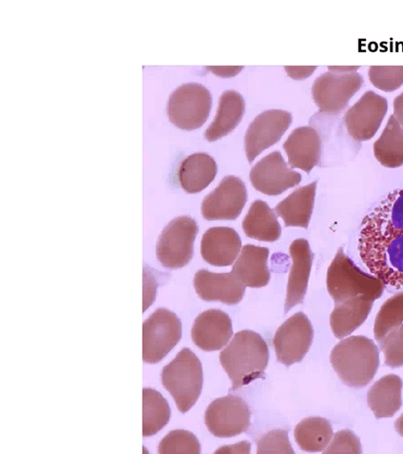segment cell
Masks as SVG:
<instances>
[{"mask_svg": "<svg viewBox=\"0 0 403 454\" xmlns=\"http://www.w3.org/2000/svg\"><path fill=\"white\" fill-rule=\"evenodd\" d=\"M292 123L291 113L268 110L259 114L244 137L246 158L252 163L260 153L277 144Z\"/></svg>", "mask_w": 403, "mask_h": 454, "instance_id": "obj_12", "label": "cell"}, {"mask_svg": "<svg viewBox=\"0 0 403 454\" xmlns=\"http://www.w3.org/2000/svg\"><path fill=\"white\" fill-rule=\"evenodd\" d=\"M198 233V226L189 216L177 217L163 230L156 256L167 269H179L187 266L193 255V244Z\"/></svg>", "mask_w": 403, "mask_h": 454, "instance_id": "obj_8", "label": "cell"}, {"mask_svg": "<svg viewBox=\"0 0 403 454\" xmlns=\"http://www.w3.org/2000/svg\"><path fill=\"white\" fill-rule=\"evenodd\" d=\"M401 391L402 381L395 374L386 375L373 385L368 402L376 419L394 417L401 407Z\"/></svg>", "mask_w": 403, "mask_h": 454, "instance_id": "obj_26", "label": "cell"}, {"mask_svg": "<svg viewBox=\"0 0 403 454\" xmlns=\"http://www.w3.org/2000/svg\"><path fill=\"white\" fill-rule=\"evenodd\" d=\"M330 361L345 385L360 388L371 382L379 369V348L368 337L351 336L335 346Z\"/></svg>", "mask_w": 403, "mask_h": 454, "instance_id": "obj_3", "label": "cell"}, {"mask_svg": "<svg viewBox=\"0 0 403 454\" xmlns=\"http://www.w3.org/2000/svg\"><path fill=\"white\" fill-rule=\"evenodd\" d=\"M323 453H361L360 439L351 431H341L335 434L330 445L324 450Z\"/></svg>", "mask_w": 403, "mask_h": 454, "instance_id": "obj_37", "label": "cell"}, {"mask_svg": "<svg viewBox=\"0 0 403 454\" xmlns=\"http://www.w3.org/2000/svg\"><path fill=\"white\" fill-rule=\"evenodd\" d=\"M283 149L292 168L310 173L321 159V138L314 128L300 127L284 142Z\"/></svg>", "mask_w": 403, "mask_h": 454, "instance_id": "obj_20", "label": "cell"}, {"mask_svg": "<svg viewBox=\"0 0 403 454\" xmlns=\"http://www.w3.org/2000/svg\"><path fill=\"white\" fill-rule=\"evenodd\" d=\"M387 110L386 98L369 90L345 116L348 134L357 141L371 139L378 132Z\"/></svg>", "mask_w": 403, "mask_h": 454, "instance_id": "obj_14", "label": "cell"}, {"mask_svg": "<svg viewBox=\"0 0 403 454\" xmlns=\"http://www.w3.org/2000/svg\"><path fill=\"white\" fill-rule=\"evenodd\" d=\"M233 334L229 317L220 309L204 311L195 319L191 330L192 341L205 352L219 351Z\"/></svg>", "mask_w": 403, "mask_h": 454, "instance_id": "obj_17", "label": "cell"}, {"mask_svg": "<svg viewBox=\"0 0 403 454\" xmlns=\"http://www.w3.org/2000/svg\"><path fill=\"white\" fill-rule=\"evenodd\" d=\"M268 255L267 248L245 245L238 261L233 266L232 272L246 287H265L270 280Z\"/></svg>", "mask_w": 403, "mask_h": 454, "instance_id": "obj_21", "label": "cell"}, {"mask_svg": "<svg viewBox=\"0 0 403 454\" xmlns=\"http://www.w3.org/2000/svg\"><path fill=\"white\" fill-rule=\"evenodd\" d=\"M403 323V293L398 294L380 309L376 317L374 334L376 341L381 342L384 337Z\"/></svg>", "mask_w": 403, "mask_h": 454, "instance_id": "obj_32", "label": "cell"}, {"mask_svg": "<svg viewBox=\"0 0 403 454\" xmlns=\"http://www.w3.org/2000/svg\"><path fill=\"white\" fill-rule=\"evenodd\" d=\"M242 249V241L236 230L214 227L207 230L201 243L204 261L217 267L230 266L236 261Z\"/></svg>", "mask_w": 403, "mask_h": 454, "instance_id": "obj_18", "label": "cell"}, {"mask_svg": "<svg viewBox=\"0 0 403 454\" xmlns=\"http://www.w3.org/2000/svg\"><path fill=\"white\" fill-rule=\"evenodd\" d=\"M287 68V71L289 74H291L294 79L295 75L298 73H303L306 77L309 76L311 73H314L316 69V67H285Z\"/></svg>", "mask_w": 403, "mask_h": 454, "instance_id": "obj_39", "label": "cell"}, {"mask_svg": "<svg viewBox=\"0 0 403 454\" xmlns=\"http://www.w3.org/2000/svg\"><path fill=\"white\" fill-rule=\"evenodd\" d=\"M171 409L158 391L146 387L143 390V436L149 437L160 432L170 421Z\"/></svg>", "mask_w": 403, "mask_h": 454, "instance_id": "obj_31", "label": "cell"}, {"mask_svg": "<svg viewBox=\"0 0 403 454\" xmlns=\"http://www.w3.org/2000/svg\"><path fill=\"white\" fill-rule=\"evenodd\" d=\"M302 176L290 168L279 152L259 161L251 171L253 187L267 196H279L301 183Z\"/></svg>", "mask_w": 403, "mask_h": 454, "instance_id": "obj_15", "label": "cell"}, {"mask_svg": "<svg viewBox=\"0 0 403 454\" xmlns=\"http://www.w3.org/2000/svg\"><path fill=\"white\" fill-rule=\"evenodd\" d=\"M162 454H198L201 446L197 436L183 430L173 431L168 434L159 445Z\"/></svg>", "mask_w": 403, "mask_h": 454, "instance_id": "obj_33", "label": "cell"}, {"mask_svg": "<svg viewBox=\"0 0 403 454\" xmlns=\"http://www.w3.org/2000/svg\"><path fill=\"white\" fill-rule=\"evenodd\" d=\"M362 223L389 231L403 232V189L389 193Z\"/></svg>", "mask_w": 403, "mask_h": 454, "instance_id": "obj_30", "label": "cell"}, {"mask_svg": "<svg viewBox=\"0 0 403 454\" xmlns=\"http://www.w3.org/2000/svg\"><path fill=\"white\" fill-rule=\"evenodd\" d=\"M374 154L386 168H399L403 165V128L395 115L390 119L381 137L375 142Z\"/></svg>", "mask_w": 403, "mask_h": 454, "instance_id": "obj_28", "label": "cell"}, {"mask_svg": "<svg viewBox=\"0 0 403 454\" xmlns=\"http://www.w3.org/2000/svg\"><path fill=\"white\" fill-rule=\"evenodd\" d=\"M314 331L307 317L298 313L285 321L275 337L277 359L290 367L301 362L314 341Z\"/></svg>", "mask_w": 403, "mask_h": 454, "instance_id": "obj_11", "label": "cell"}, {"mask_svg": "<svg viewBox=\"0 0 403 454\" xmlns=\"http://www.w3.org/2000/svg\"><path fill=\"white\" fill-rule=\"evenodd\" d=\"M193 285L201 300L220 301L228 305L240 303L245 293L244 285L233 272L214 274L200 270L194 277Z\"/></svg>", "mask_w": 403, "mask_h": 454, "instance_id": "obj_16", "label": "cell"}, {"mask_svg": "<svg viewBox=\"0 0 403 454\" xmlns=\"http://www.w3.org/2000/svg\"><path fill=\"white\" fill-rule=\"evenodd\" d=\"M290 254L293 264L289 278L284 313L303 303L307 291L312 262H314V254L306 239L295 240L291 246Z\"/></svg>", "mask_w": 403, "mask_h": 454, "instance_id": "obj_19", "label": "cell"}, {"mask_svg": "<svg viewBox=\"0 0 403 454\" xmlns=\"http://www.w3.org/2000/svg\"><path fill=\"white\" fill-rule=\"evenodd\" d=\"M374 301L367 295H360L336 304L330 317V326L337 339L342 340L360 327L368 319Z\"/></svg>", "mask_w": 403, "mask_h": 454, "instance_id": "obj_22", "label": "cell"}, {"mask_svg": "<svg viewBox=\"0 0 403 454\" xmlns=\"http://www.w3.org/2000/svg\"><path fill=\"white\" fill-rule=\"evenodd\" d=\"M395 427L399 435L403 436V414H401L400 418L397 420Z\"/></svg>", "mask_w": 403, "mask_h": 454, "instance_id": "obj_40", "label": "cell"}, {"mask_svg": "<svg viewBox=\"0 0 403 454\" xmlns=\"http://www.w3.org/2000/svg\"><path fill=\"white\" fill-rule=\"evenodd\" d=\"M207 429L216 437H233L249 429L251 411L239 396L218 398L207 408L205 415Z\"/></svg>", "mask_w": 403, "mask_h": 454, "instance_id": "obj_10", "label": "cell"}, {"mask_svg": "<svg viewBox=\"0 0 403 454\" xmlns=\"http://www.w3.org/2000/svg\"><path fill=\"white\" fill-rule=\"evenodd\" d=\"M248 201V192L236 176H226L222 183L207 196L201 207L206 220H236Z\"/></svg>", "mask_w": 403, "mask_h": 454, "instance_id": "obj_13", "label": "cell"}, {"mask_svg": "<svg viewBox=\"0 0 403 454\" xmlns=\"http://www.w3.org/2000/svg\"><path fill=\"white\" fill-rule=\"evenodd\" d=\"M359 252L374 277L390 287L403 288V232L362 223Z\"/></svg>", "mask_w": 403, "mask_h": 454, "instance_id": "obj_1", "label": "cell"}, {"mask_svg": "<svg viewBox=\"0 0 403 454\" xmlns=\"http://www.w3.org/2000/svg\"><path fill=\"white\" fill-rule=\"evenodd\" d=\"M317 190V181L309 185L295 190L276 207L277 215L283 219L287 227H302L309 225L314 212Z\"/></svg>", "mask_w": 403, "mask_h": 454, "instance_id": "obj_23", "label": "cell"}, {"mask_svg": "<svg viewBox=\"0 0 403 454\" xmlns=\"http://www.w3.org/2000/svg\"><path fill=\"white\" fill-rule=\"evenodd\" d=\"M394 115L403 128V93L394 100Z\"/></svg>", "mask_w": 403, "mask_h": 454, "instance_id": "obj_38", "label": "cell"}, {"mask_svg": "<svg viewBox=\"0 0 403 454\" xmlns=\"http://www.w3.org/2000/svg\"><path fill=\"white\" fill-rule=\"evenodd\" d=\"M212 106L209 90L198 83H187L177 88L168 99V119L176 127L192 131L209 119Z\"/></svg>", "mask_w": 403, "mask_h": 454, "instance_id": "obj_7", "label": "cell"}, {"mask_svg": "<svg viewBox=\"0 0 403 454\" xmlns=\"http://www.w3.org/2000/svg\"><path fill=\"white\" fill-rule=\"evenodd\" d=\"M385 364L390 368L403 366V323L390 332L380 342Z\"/></svg>", "mask_w": 403, "mask_h": 454, "instance_id": "obj_35", "label": "cell"}, {"mask_svg": "<svg viewBox=\"0 0 403 454\" xmlns=\"http://www.w3.org/2000/svg\"><path fill=\"white\" fill-rule=\"evenodd\" d=\"M162 383L175 400L182 413L190 411L198 400L203 387V368L190 349L184 348L162 372Z\"/></svg>", "mask_w": 403, "mask_h": 454, "instance_id": "obj_5", "label": "cell"}, {"mask_svg": "<svg viewBox=\"0 0 403 454\" xmlns=\"http://www.w3.org/2000/svg\"><path fill=\"white\" fill-rule=\"evenodd\" d=\"M217 175L213 158L206 153H194L182 162L178 179L182 188L189 193H198L213 183Z\"/></svg>", "mask_w": 403, "mask_h": 454, "instance_id": "obj_24", "label": "cell"}, {"mask_svg": "<svg viewBox=\"0 0 403 454\" xmlns=\"http://www.w3.org/2000/svg\"><path fill=\"white\" fill-rule=\"evenodd\" d=\"M244 110V98L236 90H226L220 98L215 120L205 134L206 140L213 142L230 134L241 122Z\"/></svg>", "mask_w": 403, "mask_h": 454, "instance_id": "obj_25", "label": "cell"}, {"mask_svg": "<svg viewBox=\"0 0 403 454\" xmlns=\"http://www.w3.org/2000/svg\"><path fill=\"white\" fill-rule=\"evenodd\" d=\"M269 358L268 347L262 336L242 331L234 335L230 344L220 355L221 365L232 382V391H238L263 378Z\"/></svg>", "mask_w": 403, "mask_h": 454, "instance_id": "obj_2", "label": "cell"}, {"mask_svg": "<svg viewBox=\"0 0 403 454\" xmlns=\"http://www.w3.org/2000/svg\"><path fill=\"white\" fill-rule=\"evenodd\" d=\"M359 67H329L312 87V95L322 113H339L363 84L362 76L354 72Z\"/></svg>", "mask_w": 403, "mask_h": 454, "instance_id": "obj_6", "label": "cell"}, {"mask_svg": "<svg viewBox=\"0 0 403 454\" xmlns=\"http://www.w3.org/2000/svg\"><path fill=\"white\" fill-rule=\"evenodd\" d=\"M327 285L336 304L360 295L376 301L384 290L383 281L362 271L342 249L337 253L329 269Z\"/></svg>", "mask_w": 403, "mask_h": 454, "instance_id": "obj_4", "label": "cell"}, {"mask_svg": "<svg viewBox=\"0 0 403 454\" xmlns=\"http://www.w3.org/2000/svg\"><path fill=\"white\" fill-rule=\"evenodd\" d=\"M182 337L180 319L166 309H159L143 325V360L156 364L166 357Z\"/></svg>", "mask_w": 403, "mask_h": 454, "instance_id": "obj_9", "label": "cell"}, {"mask_svg": "<svg viewBox=\"0 0 403 454\" xmlns=\"http://www.w3.org/2000/svg\"><path fill=\"white\" fill-rule=\"evenodd\" d=\"M243 230L246 237L266 242L277 241L282 235L277 215L262 200L252 203L244 219Z\"/></svg>", "mask_w": 403, "mask_h": 454, "instance_id": "obj_27", "label": "cell"}, {"mask_svg": "<svg viewBox=\"0 0 403 454\" xmlns=\"http://www.w3.org/2000/svg\"><path fill=\"white\" fill-rule=\"evenodd\" d=\"M294 436L303 450L319 452L326 450L331 442L333 429L327 419L310 418L298 424Z\"/></svg>", "mask_w": 403, "mask_h": 454, "instance_id": "obj_29", "label": "cell"}, {"mask_svg": "<svg viewBox=\"0 0 403 454\" xmlns=\"http://www.w3.org/2000/svg\"><path fill=\"white\" fill-rule=\"evenodd\" d=\"M257 452L260 454L285 453L293 454L287 431L275 430L265 434L258 442Z\"/></svg>", "mask_w": 403, "mask_h": 454, "instance_id": "obj_36", "label": "cell"}, {"mask_svg": "<svg viewBox=\"0 0 403 454\" xmlns=\"http://www.w3.org/2000/svg\"><path fill=\"white\" fill-rule=\"evenodd\" d=\"M368 74L372 84L384 92H394L403 85V67H371Z\"/></svg>", "mask_w": 403, "mask_h": 454, "instance_id": "obj_34", "label": "cell"}]
</instances>
